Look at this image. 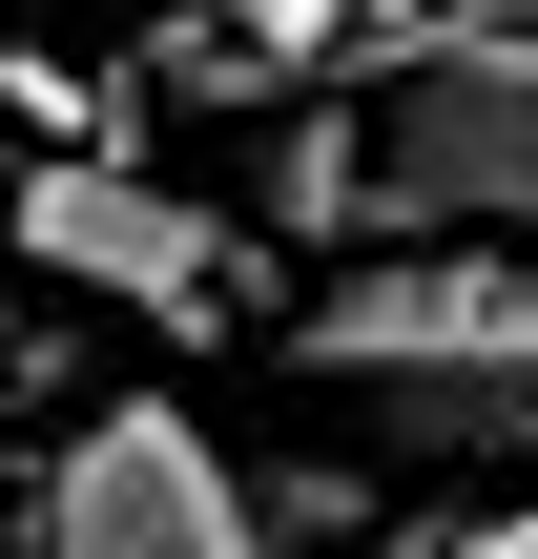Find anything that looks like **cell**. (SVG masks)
Listing matches in <instances>:
<instances>
[{
	"label": "cell",
	"instance_id": "6da1fadb",
	"mask_svg": "<svg viewBox=\"0 0 538 559\" xmlns=\"http://www.w3.org/2000/svg\"><path fill=\"white\" fill-rule=\"evenodd\" d=\"M290 373L394 436L415 477H518L538 456V249H352L311 311H290Z\"/></svg>",
	"mask_w": 538,
	"mask_h": 559
},
{
	"label": "cell",
	"instance_id": "7a4b0ae2",
	"mask_svg": "<svg viewBox=\"0 0 538 559\" xmlns=\"http://www.w3.org/2000/svg\"><path fill=\"white\" fill-rule=\"evenodd\" d=\"M352 124L415 249H538V21L498 0H394L352 41Z\"/></svg>",
	"mask_w": 538,
	"mask_h": 559
},
{
	"label": "cell",
	"instance_id": "3957f363",
	"mask_svg": "<svg viewBox=\"0 0 538 559\" xmlns=\"http://www.w3.org/2000/svg\"><path fill=\"white\" fill-rule=\"evenodd\" d=\"M0 228H21V270H41V290H104V311H145V332H228V311L270 290V249H249L207 187L124 166V145L0 166Z\"/></svg>",
	"mask_w": 538,
	"mask_h": 559
},
{
	"label": "cell",
	"instance_id": "277c9868",
	"mask_svg": "<svg viewBox=\"0 0 538 559\" xmlns=\"http://www.w3.org/2000/svg\"><path fill=\"white\" fill-rule=\"evenodd\" d=\"M0 559H270V519H249V477H228V436H207L187 394H104V415H62V456L21 477Z\"/></svg>",
	"mask_w": 538,
	"mask_h": 559
},
{
	"label": "cell",
	"instance_id": "5b68a950",
	"mask_svg": "<svg viewBox=\"0 0 538 559\" xmlns=\"http://www.w3.org/2000/svg\"><path fill=\"white\" fill-rule=\"evenodd\" d=\"M270 228L290 249H394V187H373V124L352 104H290L270 124Z\"/></svg>",
	"mask_w": 538,
	"mask_h": 559
},
{
	"label": "cell",
	"instance_id": "8992f818",
	"mask_svg": "<svg viewBox=\"0 0 538 559\" xmlns=\"http://www.w3.org/2000/svg\"><path fill=\"white\" fill-rule=\"evenodd\" d=\"M249 519H270V559H290V539H352V519H394V477H352V456H290V477H249Z\"/></svg>",
	"mask_w": 538,
	"mask_h": 559
}]
</instances>
